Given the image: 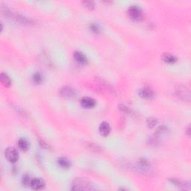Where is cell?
Instances as JSON below:
<instances>
[{"label":"cell","mask_w":191,"mask_h":191,"mask_svg":"<svg viewBox=\"0 0 191 191\" xmlns=\"http://www.w3.org/2000/svg\"><path fill=\"white\" fill-rule=\"evenodd\" d=\"M71 189L73 190H90L91 185L88 181L85 179H76L72 182Z\"/></svg>","instance_id":"1"},{"label":"cell","mask_w":191,"mask_h":191,"mask_svg":"<svg viewBox=\"0 0 191 191\" xmlns=\"http://www.w3.org/2000/svg\"><path fill=\"white\" fill-rule=\"evenodd\" d=\"M128 12H129V17L133 20L140 21L143 20V12L137 5H131Z\"/></svg>","instance_id":"2"},{"label":"cell","mask_w":191,"mask_h":191,"mask_svg":"<svg viewBox=\"0 0 191 191\" xmlns=\"http://www.w3.org/2000/svg\"><path fill=\"white\" fill-rule=\"evenodd\" d=\"M5 158L11 163H15L19 159V154L16 149L14 147H8L5 152Z\"/></svg>","instance_id":"3"},{"label":"cell","mask_w":191,"mask_h":191,"mask_svg":"<svg viewBox=\"0 0 191 191\" xmlns=\"http://www.w3.org/2000/svg\"><path fill=\"white\" fill-rule=\"evenodd\" d=\"M60 95L65 99H71L76 96V91L72 87L65 86L60 90Z\"/></svg>","instance_id":"4"},{"label":"cell","mask_w":191,"mask_h":191,"mask_svg":"<svg viewBox=\"0 0 191 191\" xmlns=\"http://www.w3.org/2000/svg\"><path fill=\"white\" fill-rule=\"evenodd\" d=\"M176 95L184 100H190V91L184 86H179L176 89Z\"/></svg>","instance_id":"5"},{"label":"cell","mask_w":191,"mask_h":191,"mask_svg":"<svg viewBox=\"0 0 191 191\" xmlns=\"http://www.w3.org/2000/svg\"><path fill=\"white\" fill-rule=\"evenodd\" d=\"M139 95L140 97L146 99H151L154 96V93L153 90H152L150 87H145L143 88H141L139 91Z\"/></svg>","instance_id":"6"},{"label":"cell","mask_w":191,"mask_h":191,"mask_svg":"<svg viewBox=\"0 0 191 191\" xmlns=\"http://www.w3.org/2000/svg\"><path fill=\"white\" fill-rule=\"evenodd\" d=\"M81 105L83 108L90 109V108H94L96 105V101L91 97H83L81 100Z\"/></svg>","instance_id":"7"},{"label":"cell","mask_w":191,"mask_h":191,"mask_svg":"<svg viewBox=\"0 0 191 191\" xmlns=\"http://www.w3.org/2000/svg\"><path fill=\"white\" fill-rule=\"evenodd\" d=\"M30 186H31L32 188L34 189V190H41V189H43V188H44L45 183L42 179L36 178V179H32Z\"/></svg>","instance_id":"8"},{"label":"cell","mask_w":191,"mask_h":191,"mask_svg":"<svg viewBox=\"0 0 191 191\" xmlns=\"http://www.w3.org/2000/svg\"><path fill=\"white\" fill-rule=\"evenodd\" d=\"M73 58L78 63H79L80 64L85 65L87 63V58L85 56V55L84 53H82L81 51H76L74 52L73 54Z\"/></svg>","instance_id":"9"},{"label":"cell","mask_w":191,"mask_h":191,"mask_svg":"<svg viewBox=\"0 0 191 191\" xmlns=\"http://www.w3.org/2000/svg\"><path fill=\"white\" fill-rule=\"evenodd\" d=\"M99 131L102 136L103 137L108 136L110 131V126L109 123H108L107 122H102V123L100 124V125H99Z\"/></svg>","instance_id":"10"},{"label":"cell","mask_w":191,"mask_h":191,"mask_svg":"<svg viewBox=\"0 0 191 191\" xmlns=\"http://www.w3.org/2000/svg\"><path fill=\"white\" fill-rule=\"evenodd\" d=\"M162 59L164 62L167 63V64H174L177 61V58L175 55L169 54V53H165L162 56Z\"/></svg>","instance_id":"11"},{"label":"cell","mask_w":191,"mask_h":191,"mask_svg":"<svg viewBox=\"0 0 191 191\" xmlns=\"http://www.w3.org/2000/svg\"><path fill=\"white\" fill-rule=\"evenodd\" d=\"M58 164L61 167L64 168V169H68L71 166V163H70V160L65 157L59 158L58 160Z\"/></svg>","instance_id":"12"},{"label":"cell","mask_w":191,"mask_h":191,"mask_svg":"<svg viewBox=\"0 0 191 191\" xmlns=\"http://www.w3.org/2000/svg\"><path fill=\"white\" fill-rule=\"evenodd\" d=\"M0 80H1V83L2 84V85L5 86V87H10L11 85V79L7 74L4 73V72H2L1 75H0Z\"/></svg>","instance_id":"13"},{"label":"cell","mask_w":191,"mask_h":191,"mask_svg":"<svg viewBox=\"0 0 191 191\" xmlns=\"http://www.w3.org/2000/svg\"><path fill=\"white\" fill-rule=\"evenodd\" d=\"M18 146L19 148L22 151H26L29 147V144H28V141L24 138H21L18 141Z\"/></svg>","instance_id":"14"},{"label":"cell","mask_w":191,"mask_h":191,"mask_svg":"<svg viewBox=\"0 0 191 191\" xmlns=\"http://www.w3.org/2000/svg\"><path fill=\"white\" fill-rule=\"evenodd\" d=\"M146 123H147V125H148L149 127L152 128V127H154L155 125H157L158 120L154 117L148 118V119H147Z\"/></svg>","instance_id":"15"},{"label":"cell","mask_w":191,"mask_h":191,"mask_svg":"<svg viewBox=\"0 0 191 191\" xmlns=\"http://www.w3.org/2000/svg\"><path fill=\"white\" fill-rule=\"evenodd\" d=\"M33 80L35 83L40 84V83H41L42 81H43V77H42V76L41 75V74L37 72V73H35L33 76Z\"/></svg>","instance_id":"16"},{"label":"cell","mask_w":191,"mask_h":191,"mask_svg":"<svg viewBox=\"0 0 191 191\" xmlns=\"http://www.w3.org/2000/svg\"><path fill=\"white\" fill-rule=\"evenodd\" d=\"M31 181H32V179H31V178H30L29 175H26L22 177V184L26 185V186L30 185V184H31Z\"/></svg>","instance_id":"17"},{"label":"cell","mask_w":191,"mask_h":191,"mask_svg":"<svg viewBox=\"0 0 191 191\" xmlns=\"http://www.w3.org/2000/svg\"><path fill=\"white\" fill-rule=\"evenodd\" d=\"M83 5H85V7H87V8L89 9H93L95 7V3L94 2L92 1H85L83 2Z\"/></svg>","instance_id":"18"},{"label":"cell","mask_w":191,"mask_h":191,"mask_svg":"<svg viewBox=\"0 0 191 191\" xmlns=\"http://www.w3.org/2000/svg\"><path fill=\"white\" fill-rule=\"evenodd\" d=\"M89 148L91 149V150H94L95 152H96L97 150H100V149L99 148L98 146H96V145H95V144H93V143H90Z\"/></svg>","instance_id":"19"},{"label":"cell","mask_w":191,"mask_h":191,"mask_svg":"<svg viewBox=\"0 0 191 191\" xmlns=\"http://www.w3.org/2000/svg\"><path fill=\"white\" fill-rule=\"evenodd\" d=\"M119 108L120 110H122V111L125 112V113H128L129 111V108H128L127 106H125V105H120Z\"/></svg>","instance_id":"20"},{"label":"cell","mask_w":191,"mask_h":191,"mask_svg":"<svg viewBox=\"0 0 191 191\" xmlns=\"http://www.w3.org/2000/svg\"><path fill=\"white\" fill-rule=\"evenodd\" d=\"M91 29L93 30V32H97L99 30V28H98V26H96V25H95V24H93V25H92V26H91Z\"/></svg>","instance_id":"21"}]
</instances>
